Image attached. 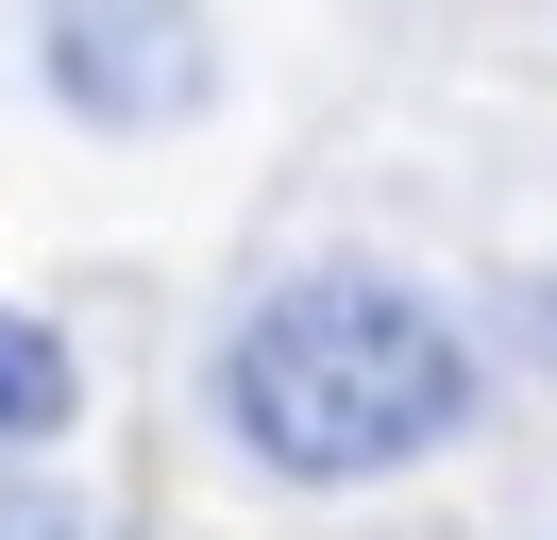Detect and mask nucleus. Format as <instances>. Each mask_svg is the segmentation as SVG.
<instances>
[{
    "mask_svg": "<svg viewBox=\"0 0 557 540\" xmlns=\"http://www.w3.org/2000/svg\"><path fill=\"white\" fill-rule=\"evenodd\" d=\"M203 405L271 490H372V472H422L473 422V338L406 270H287V287L237 304Z\"/></svg>",
    "mask_w": 557,
    "mask_h": 540,
    "instance_id": "1",
    "label": "nucleus"
},
{
    "mask_svg": "<svg viewBox=\"0 0 557 540\" xmlns=\"http://www.w3.org/2000/svg\"><path fill=\"white\" fill-rule=\"evenodd\" d=\"M35 68H51V101L85 135H170L220 85L203 0H35Z\"/></svg>",
    "mask_w": 557,
    "mask_h": 540,
    "instance_id": "2",
    "label": "nucleus"
},
{
    "mask_svg": "<svg viewBox=\"0 0 557 540\" xmlns=\"http://www.w3.org/2000/svg\"><path fill=\"white\" fill-rule=\"evenodd\" d=\"M69 405H85V355L35 304H0V439H69Z\"/></svg>",
    "mask_w": 557,
    "mask_h": 540,
    "instance_id": "3",
    "label": "nucleus"
}]
</instances>
